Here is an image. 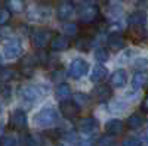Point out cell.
Here are the masks:
<instances>
[{
	"instance_id": "cell-26",
	"label": "cell",
	"mask_w": 148,
	"mask_h": 146,
	"mask_svg": "<svg viewBox=\"0 0 148 146\" xmlns=\"http://www.w3.org/2000/svg\"><path fill=\"white\" fill-rule=\"evenodd\" d=\"M90 46H92V40L88 39V37H82L76 43V47L79 49V50H83V52H88L89 49H90Z\"/></svg>"
},
{
	"instance_id": "cell-19",
	"label": "cell",
	"mask_w": 148,
	"mask_h": 146,
	"mask_svg": "<svg viewBox=\"0 0 148 146\" xmlns=\"http://www.w3.org/2000/svg\"><path fill=\"white\" fill-rule=\"evenodd\" d=\"M142 124H144V117L139 112H135L127 118V127L132 130H136V128L142 127Z\"/></svg>"
},
{
	"instance_id": "cell-14",
	"label": "cell",
	"mask_w": 148,
	"mask_h": 146,
	"mask_svg": "<svg viewBox=\"0 0 148 146\" xmlns=\"http://www.w3.org/2000/svg\"><path fill=\"white\" fill-rule=\"evenodd\" d=\"M93 94H95V97L99 102H105V101H108L111 97V87L107 86V84H101V86H98L95 89Z\"/></svg>"
},
{
	"instance_id": "cell-22",
	"label": "cell",
	"mask_w": 148,
	"mask_h": 146,
	"mask_svg": "<svg viewBox=\"0 0 148 146\" xmlns=\"http://www.w3.org/2000/svg\"><path fill=\"white\" fill-rule=\"evenodd\" d=\"M56 94L59 99H67V97L71 94V89L67 83H61L59 86L56 87Z\"/></svg>"
},
{
	"instance_id": "cell-31",
	"label": "cell",
	"mask_w": 148,
	"mask_h": 146,
	"mask_svg": "<svg viewBox=\"0 0 148 146\" xmlns=\"http://www.w3.org/2000/svg\"><path fill=\"white\" fill-rule=\"evenodd\" d=\"M123 146H142V143L136 137H127L123 140Z\"/></svg>"
},
{
	"instance_id": "cell-29",
	"label": "cell",
	"mask_w": 148,
	"mask_h": 146,
	"mask_svg": "<svg viewBox=\"0 0 148 146\" xmlns=\"http://www.w3.org/2000/svg\"><path fill=\"white\" fill-rule=\"evenodd\" d=\"M77 31H79L77 24L70 22V24H65V25H64V33H65L67 35H76V34H77Z\"/></svg>"
},
{
	"instance_id": "cell-24",
	"label": "cell",
	"mask_w": 148,
	"mask_h": 146,
	"mask_svg": "<svg viewBox=\"0 0 148 146\" xmlns=\"http://www.w3.org/2000/svg\"><path fill=\"white\" fill-rule=\"evenodd\" d=\"M18 139L14 134H5L0 137V146H16Z\"/></svg>"
},
{
	"instance_id": "cell-16",
	"label": "cell",
	"mask_w": 148,
	"mask_h": 146,
	"mask_svg": "<svg viewBox=\"0 0 148 146\" xmlns=\"http://www.w3.org/2000/svg\"><path fill=\"white\" fill-rule=\"evenodd\" d=\"M15 77H16V71L14 68H9V67H2L0 68V83L8 84Z\"/></svg>"
},
{
	"instance_id": "cell-1",
	"label": "cell",
	"mask_w": 148,
	"mask_h": 146,
	"mask_svg": "<svg viewBox=\"0 0 148 146\" xmlns=\"http://www.w3.org/2000/svg\"><path fill=\"white\" fill-rule=\"evenodd\" d=\"M33 120L37 127H51L58 121V112L53 108H43L34 115Z\"/></svg>"
},
{
	"instance_id": "cell-8",
	"label": "cell",
	"mask_w": 148,
	"mask_h": 146,
	"mask_svg": "<svg viewBox=\"0 0 148 146\" xmlns=\"http://www.w3.org/2000/svg\"><path fill=\"white\" fill-rule=\"evenodd\" d=\"M61 108V112L64 114L65 118H76L80 112V106L74 102V101H64V102H61L59 105Z\"/></svg>"
},
{
	"instance_id": "cell-18",
	"label": "cell",
	"mask_w": 148,
	"mask_h": 146,
	"mask_svg": "<svg viewBox=\"0 0 148 146\" xmlns=\"http://www.w3.org/2000/svg\"><path fill=\"white\" fill-rule=\"evenodd\" d=\"M147 81H148V75L145 74V72H142V71H138L136 74L133 75V78H132V86H133L135 90H138V89L145 86Z\"/></svg>"
},
{
	"instance_id": "cell-21",
	"label": "cell",
	"mask_w": 148,
	"mask_h": 146,
	"mask_svg": "<svg viewBox=\"0 0 148 146\" xmlns=\"http://www.w3.org/2000/svg\"><path fill=\"white\" fill-rule=\"evenodd\" d=\"M8 9L14 14H21V12L25 9V2L24 0H8L6 2Z\"/></svg>"
},
{
	"instance_id": "cell-38",
	"label": "cell",
	"mask_w": 148,
	"mask_h": 146,
	"mask_svg": "<svg viewBox=\"0 0 148 146\" xmlns=\"http://www.w3.org/2000/svg\"><path fill=\"white\" fill-rule=\"evenodd\" d=\"M58 146H65V145H58Z\"/></svg>"
},
{
	"instance_id": "cell-3",
	"label": "cell",
	"mask_w": 148,
	"mask_h": 146,
	"mask_svg": "<svg viewBox=\"0 0 148 146\" xmlns=\"http://www.w3.org/2000/svg\"><path fill=\"white\" fill-rule=\"evenodd\" d=\"M79 131L82 133V134L84 136H89V134H93V133L98 131V128H99V123L92 118V117H86V118H82L79 121Z\"/></svg>"
},
{
	"instance_id": "cell-37",
	"label": "cell",
	"mask_w": 148,
	"mask_h": 146,
	"mask_svg": "<svg viewBox=\"0 0 148 146\" xmlns=\"http://www.w3.org/2000/svg\"><path fill=\"white\" fill-rule=\"evenodd\" d=\"M71 2H73V0H71ZM77 2H83V0H77Z\"/></svg>"
},
{
	"instance_id": "cell-15",
	"label": "cell",
	"mask_w": 148,
	"mask_h": 146,
	"mask_svg": "<svg viewBox=\"0 0 148 146\" xmlns=\"http://www.w3.org/2000/svg\"><path fill=\"white\" fill-rule=\"evenodd\" d=\"M107 68L105 67H102V65H96V67H93L92 68V72H90V81H93V83H99V81H102L105 77H107Z\"/></svg>"
},
{
	"instance_id": "cell-5",
	"label": "cell",
	"mask_w": 148,
	"mask_h": 146,
	"mask_svg": "<svg viewBox=\"0 0 148 146\" xmlns=\"http://www.w3.org/2000/svg\"><path fill=\"white\" fill-rule=\"evenodd\" d=\"M99 18V9L96 5H88L80 10V21L84 24H92Z\"/></svg>"
},
{
	"instance_id": "cell-30",
	"label": "cell",
	"mask_w": 148,
	"mask_h": 146,
	"mask_svg": "<svg viewBox=\"0 0 148 146\" xmlns=\"http://www.w3.org/2000/svg\"><path fill=\"white\" fill-rule=\"evenodd\" d=\"M10 19V10L9 9H0V25H5Z\"/></svg>"
},
{
	"instance_id": "cell-33",
	"label": "cell",
	"mask_w": 148,
	"mask_h": 146,
	"mask_svg": "<svg viewBox=\"0 0 148 146\" xmlns=\"http://www.w3.org/2000/svg\"><path fill=\"white\" fill-rule=\"evenodd\" d=\"M28 146H42V140L39 136H30L28 139Z\"/></svg>"
},
{
	"instance_id": "cell-13",
	"label": "cell",
	"mask_w": 148,
	"mask_h": 146,
	"mask_svg": "<svg viewBox=\"0 0 148 146\" xmlns=\"http://www.w3.org/2000/svg\"><path fill=\"white\" fill-rule=\"evenodd\" d=\"M126 81H127V75H126L125 69H116L114 74L111 75V84H113V87H116V89L125 87Z\"/></svg>"
},
{
	"instance_id": "cell-12",
	"label": "cell",
	"mask_w": 148,
	"mask_h": 146,
	"mask_svg": "<svg viewBox=\"0 0 148 146\" xmlns=\"http://www.w3.org/2000/svg\"><path fill=\"white\" fill-rule=\"evenodd\" d=\"M105 131L111 136H119L125 131V123L121 120H110L108 123L105 124Z\"/></svg>"
},
{
	"instance_id": "cell-10",
	"label": "cell",
	"mask_w": 148,
	"mask_h": 146,
	"mask_svg": "<svg viewBox=\"0 0 148 146\" xmlns=\"http://www.w3.org/2000/svg\"><path fill=\"white\" fill-rule=\"evenodd\" d=\"M74 10H76V7H74V3L73 2H62L59 3L58 9H56V16L61 19V21H67L70 19L73 15H74Z\"/></svg>"
},
{
	"instance_id": "cell-2",
	"label": "cell",
	"mask_w": 148,
	"mask_h": 146,
	"mask_svg": "<svg viewBox=\"0 0 148 146\" xmlns=\"http://www.w3.org/2000/svg\"><path fill=\"white\" fill-rule=\"evenodd\" d=\"M88 72H89V64L86 62L84 59H82V58L74 59L73 62H71V65H70V69H68L70 77L76 78V80L84 77Z\"/></svg>"
},
{
	"instance_id": "cell-35",
	"label": "cell",
	"mask_w": 148,
	"mask_h": 146,
	"mask_svg": "<svg viewBox=\"0 0 148 146\" xmlns=\"http://www.w3.org/2000/svg\"><path fill=\"white\" fill-rule=\"evenodd\" d=\"M2 94L6 97V99H8V97H10V89L8 87V86H5V87H2Z\"/></svg>"
},
{
	"instance_id": "cell-7",
	"label": "cell",
	"mask_w": 148,
	"mask_h": 146,
	"mask_svg": "<svg viewBox=\"0 0 148 146\" xmlns=\"http://www.w3.org/2000/svg\"><path fill=\"white\" fill-rule=\"evenodd\" d=\"M10 126L16 128V130H24L27 127V114L22 109H15L10 114V120H9Z\"/></svg>"
},
{
	"instance_id": "cell-27",
	"label": "cell",
	"mask_w": 148,
	"mask_h": 146,
	"mask_svg": "<svg viewBox=\"0 0 148 146\" xmlns=\"http://www.w3.org/2000/svg\"><path fill=\"white\" fill-rule=\"evenodd\" d=\"M114 143H116L114 136L108 134V133H107L105 136H102L99 140H98V146H114Z\"/></svg>"
},
{
	"instance_id": "cell-23",
	"label": "cell",
	"mask_w": 148,
	"mask_h": 146,
	"mask_svg": "<svg viewBox=\"0 0 148 146\" xmlns=\"http://www.w3.org/2000/svg\"><path fill=\"white\" fill-rule=\"evenodd\" d=\"M108 58H110V53H108V50H107V49H104V47H99V49H96V50H95V59H96L99 64H104V62H107V60H108Z\"/></svg>"
},
{
	"instance_id": "cell-6",
	"label": "cell",
	"mask_w": 148,
	"mask_h": 146,
	"mask_svg": "<svg viewBox=\"0 0 148 146\" xmlns=\"http://www.w3.org/2000/svg\"><path fill=\"white\" fill-rule=\"evenodd\" d=\"M52 35H53L52 31H49V30H37L33 33V43L39 49H43L51 43Z\"/></svg>"
},
{
	"instance_id": "cell-20",
	"label": "cell",
	"mask_w": 148,
	"mask_h": 146,
	"mask_svg": "<svg viewBox=\"0 0 148 146\" xmlns=\"http://www.w3.org/2000/svg\"><path fill=\"white\" fill-rule=\"evenodd\" d=\"M126 44L125 39L121 37L120 34H113V35H110V39H108V46L111 49H114V50H117V49H123Z\"/></svg>"
},
{
	"instance_id": "cell-34",
	"label": "cell",
	"mask_w": 148,
	"mask_h": 146,
	"mask_svg": "<svg viewBox=\"0 0 148 146\" xmlns=\"http://www.w3.org/2000/svg\"><path fill=\"white\" fill-rule=\"evenodd\" d=\"M141 108H142V111H144L145 114H148V96H145V97H144V101H142V105H141Z\"/></svg>"
},
{
	"instance_id": "cell-28",
	"label": "cell",
	"mask_w": 148,
	"mask_h": 146,
	"mask_svg": "<svg viewBox=\"0 0 148 146\" xmlns=\"http://www.w3.org/2000/svg\"><path fill=\"white\" fill-rule=\"evenodd\" d=\"M74 102L82 108V106L89 103V96H86L84 93H76V94H74Z\"/></svg>"
},
{
	"instance_id": "cell-17",
	"label": "cell",
	"mask_w": 148,
	"mask_h": 146,
	"mask_svg": "<svg viewBox=\"0 0 148 146\" xmlns=\"http://www.w3.org/2000/svg\"><path fill=\"white\" fill-rule=\"evenodd\" d=\"M127 22L130 24V25H144V24L147 22V15L144 14L142 10L133 12V14H130V15H129Z\"/></svg>"
},
{
	"instance_id": "cell-36",
	"label": "cell",
	"mask_w": 148,
	"mask_h": 146,
	"mask_svg": "<svg viewBox=\"0 0 148 146\" xmlns=\"http://www.w3.org/2000/svg\"><path fill=\"white\" fill-rule=\"evenodd\" d=\"M0 115H2V105H0Z\"/></svg>"
},
{
	"instance_id": "cell-25",
	"label": "cell",
	"mask_w": 148,
	"mask_h": 146,
	"mask_svg": "<svg viewBox=\"0 0 148 146\" xmlns=\"http://www.w3.org/2000/svg\"><path fill=\"white\" fill-rule=\"evenodd\" d=\"M129 34H130V37H133V39H142L144 35H145L144 25H132Z\"/></svg>"
},
{
	"instance_id": "cell-11",
	"label": "cell",
	"mask_w": 148,
	"mask_h": 146,
	"mask_svg": "<svg viewBox=\"0 0 148 146\" xmlns=\"http://www.w3.org/2000/svg\"><path fill=\"white\" fill-rule=\"evenodd\" d=\"M49 46H51V49L53 52H62L70 47V40L65 35H55V37H52Z\"/></svg>"
},
{
	"instance_id": "cell-4",
	"label": "cell",
	"mask_w": 148,
	"mask_h": 146,
	"mask_svg": "<svg viewBox=\"0 0 148 146\" xmlns=\"http://www.w3.org/2000/svg\"><path fill=\"white\" fill-rule=\"evenodd\" d=\"M21 53H22V44L18 40H9L3 46V56L9 60L19 58Z\"/></svg>"
},
{
	"instance_id": "cell-32",
	"label": "cell",
	"mask_w": 148,
	"mask_h": 146,
	"mask_svg": "<svg viewBox=\"0 0 148 146\" xmlns=\"http://www.w3.org/2000/svg\"><path fill=\"white\" fill-rule=\"evenodd\" d=\"M133 65L136 68H147L148 67V59L147 58H138V59H135Z\"/></svg>"
},
{
	"instance_id": "cell-9",
	"label": "cell",
	"mask_w": 148,
	"mask_h": 146,
	"mask_svg": "<svg viewBox=\"0 0 148 146\" xmlns=\"http://www.w3.org/2000/svg\"><path fill=\"white\" fill-rule=\"evenodd\" d=\"M19 96H21L25 102L34 103V102L39 101V97H40V90L37 89L36 86H25V87H22V89L19 90Z\"/></svg>"
}]
</instances>
